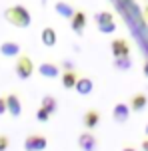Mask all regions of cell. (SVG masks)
I'll return each mask as SVG.
<instances>
[{
    "instance_id": "obj_1",
    "label": "cell",
    "mask_w": 148,
    "mask_h": 151,
    "mask_svg": "<svg viewBox=\"0 0 148 151\" xmlns=\"http://www.w3.org/2000/svg\"><path fill=\"white\" fill-rule=\"evenodd\" d=\"M4 18H6V22H10L12 26H16V28H28L30 22H32L28 8L22 6V4L8 6L6 10H4Z\"/></svg>"
},
{
    "instance_id": "obj_2",
    "label": "cell",
    "mask_w": 148,
    "mask_h": 151,
    "mask_svg": "<svg viewBox=\"0 0 148 151\" xmlns=\"http://www.w3.org/2000/svg\"><path fill=\"white\" fill-rule=\"evenodd\" d=\"M14 72H16V76H18L20 80H28V78L32 76L34 64H32V60L26 56V54H20V56H18V60H16V64H14Z\"/></svg>"
},
{
    "instance_id": "obj_3",
    "label": "cell",
    "mask_w": 148,
    "mask_h": 151,
    "mask_svg": "<svg viewBox=\"0 0 148 151\" xmlns=\"http://www.w3.org/2000/svg\"><path fill=\"white\" fill-rule=\"evenodd\" d=\"M48 145V139L40 133H30L24 139V149L26 151H44Z\"/></svg>"
},
{
    "instance_id": "obj_4",
    "label": "cell",
    "mask_w": 148,
    "mask_h": 151,
    "mask_svg": "<svg viewBox=\"0 0 148 151\" xmlns=\"http://www.w3.org/2000/svg\"><path fill=\"white\" fill-rule=\"evenodd\" d=\"M78 147H80V151H96L98 149V139L92 131L80 133L78 135Z\"/></svg>"
},
{
    "instance_id": "obj_5",
    "label": "cell",
    "mask_w": 148,
    "mask_h": 151,
    "mask_svg": "<svg viewBox=\"0 0 148 151\" xmlns=\"http://www.w3.org/2000/svg\"><path fill=\"white\" fill-rule=\"evenodd\" d=\"M86 12L84 10H76L74 12V16L70 18V28H72V32L76 34V36H82L84 34V28H86Z\"/></svg>"
},
{
    "instance_id": "obj_6",
    "label": "cell",
    "mask_w": 148,
    "mask_h": 151,
    "mask_svg": "<svg viewBox=\"0 0 148 151\" xmlns=\"http://www.w3.org/2000/svg\"><path fill=\"white\" fill-rule=\"evenodd\" d=\"M128 117H130V107H128V104L118 101L116 106H114V109H112V119L116 121L118 125H124L126 121H128Z\"/></svg>"
},
{
    "instance_id": "obj_7",
    "label": "cell",
    "mask_w": 148,
    "mask_h": 151,
    "mask_svg": "<svg viewBox=\"0 0 148 151\" xmlns=\"http://www.w3.org/2000/svg\"><path fill=\"white\" fill-rule=\"evenodd\" d=\"M38 74L46 80H56V78H60V66L52 62H42L38 66Z\"/></svg>"
},
{
    "instance_id": "obj_8",
    "label": "cell",
    "mask_w": 148,
    "mask_h": 151,
    "mask_svg": "<svg viewBox=\"0 0 148 151\" xmlns=\"http://www.w3.org/2000/svg\"><path fill=\"white\" fill-rule=\"evenodd\" d=\"M110 50H112V56L114 58H126L130 56V46L124 38H116L112 44H110Z\"/></svg>"
},
{
    "instance_id": "obj_9",
    "label": "cell",
    "mask_w": 148,
    "mask_h": 151,
    "mask_svg": "<svg viewBox=\"0 0 148 151\" xmlns=\"http://www.w3.org/2000/svg\"><path fill=\"white\" fill-rule=\"evenodd\" d=\"M4 99H6V113H10L12 117H18L22 113V101H20V98L16 93H8Z\"/></svg>"
},
{
    "instance_id": "obj_10",
    "label": "cell",
    "mask_w": 148,
    "mask_h": 151,
    "mask_svg": "<svg viewBox=\"0 0 148 151\" xmlns=\"http://www.w3.org/2000/svg\"><path fill=\"white\" fill-rule=\"evenodd\" d=\"M74 90H76L78 96H90L94 90V82L86 76H78L76 83H74Z\"/></svg>"
},
{
    "instance_id": "obj_11",
    "label": "cell",
    "mask_w": 148,
    "mask_h": 151,
    "mask_svg": "<svg viewBox=\"0 0 148 151\" xmlns=\"http://www.w3.org/2000/svg\"><path fill=\"white\" fill-rule=\"evenodd\" d=\"M82 123H84V127L88 131H92L94 127H98V123H100V113L96 111V109H88L84 113V117H82Z\"/></svg>"
},
{
    "instance_id": "obj_12",
    "label": "cell",
    "mask_w": 148,
    "mask_h": 151,
    "mask_svg": "<svg viewBox=\"0 0 148 151\" xmlns=\"http://www.w3.org/2000/svg\"><path fill=\"white\" fill-rule=\"evenodd\" d=\"M0 54L6 58H18L20 56V44L16 42H2L0 44Z\"/></svg>"
},
{
    "instance_id": "obj_13",
    "label": "cell",
    "mask_w": 148,
    "mask_h": 151,
    "mask_svg": "<svg viewBox=\"0 0 148 151\" xmlns=\"http://www.w3.org/2000/svg\"><path fill=\"white\" fill-rule=\"evenodd\" d=\"M54 10H56V14L58 16H62V18H68L70 20L72 16H74V8H72V4H68V2H64V0H58L54 4Z\"/></svg>"
},
{
    "instance_id": "obj_14",
    "label": "cell",
    "mask_w": 148,
    "mask_h": 151,
    "mask_svg": "<svg viewBox=\"0 0 148 151\" xmlns=\"http://www.w3.org/2000/svg\"><path fill=\"white\" fill-rule=\"evenodd\" d=\"M40 38H42V44L46 46V48H52V46H56V40H58V36H56V30H54V28H50V26H46V28L42 30Z\"/></svg>"
},
{
    "instance_id": "obj_15",
    "label": "cell",
    "mask_w": 148,
    "mask_h": 151,
    "mask_svg": "<svg viewBox=\"0 0 148 151\" xmlns=\"http://www.w3.org/2000/svg\"><path fill=\"white\" fill-rule=\"evenodd\" d=\"M148 106V98L144 96V93H136V96H132V99H130V109L132 111H142L144 107Z\"/></svg>"
},
{
    "instance_id": "obj_16",
    "label": "cell",
    "mask_w": 148,
    "mask_h": 151,
    "mask_svg": "<svg viewBox=\"0 0 148 151\" xmlns=\"http://www.w3.org/2000/svg\"><path fill=\"white\" fill-rule=\"evenodd\" d=\"M40 107H42V109H46V111L52 115V113L58 111V99H56L54 96H44L42 101H40Z\"/></svg>"
},
{
    "instance_id": "obj_17",
    "label": "cell",
    "mask_w": 148,
    "mask_h": 151,
    "mask_svg": "<svg viewBox=\"0 0 148 151\" xmlns=\"http://www.w3.org/2000/svg\"><path fill=\"white\" fill-rule=\"evenodd\" d=\"M76 80H78V74L74 72V70H72V72H64V74H60V82H62V88H66V90L74 88Z\"/></svg>"
},
{
    "instance_id": "obj_18",
    "label": "cell",
    "mask_w": 148,
    "mask_h": 151,
    "mask_svg": "<svg viewBox=\"0 0 148 151\" xmlns=\"http://www.w3.org/2000/svg\"><path fill=\"white\" fill-rule=\"evenodd\" d=\"M94 22H96V26H102V24L114 22V16H112V12H96L94 14Z\"/></svg>"
},
{
    "instance_id": "obj_19",
    "label": "cell",
    "mask_w": 148,
    "mask_h": 151,
    "mask_svg": "<svg viewBox=\"0 0 148 151\" xmlns=\"http://www.w3.org/2000/svg\"><path fill=\"white\" fill-rule=\"evenodd\" d=\"M114 68L120 70V72L130 70V68H132V60H130V56H126V58H116V60H114Z\"/></svg>"
},
{
    "instance_id": "obj_20",
    "label": "cell",
    "mask_w": 148,
    "mask_h": 151,
    "mask_svg": "<svg viewBox=\"0 0 148 151\" xmlns=\"http://www.w3.org/2000/svg\"><path fill=\"white\" fill-rule=\"evenodd\" d=\"M114 30H116V24H114V22H108V24L98 26V32H102V34H112Z\"/></svg>"
},
{
    "instance_id": "obj_21",
    "label": "cell",
    "mask_w": 148,
    "mask_h": 151,
    "mask_svg": "<svg viewBox=\"0 0 148 151\" xmlns=\"http://www.w3.org/2000/svg\"><path fill=\"white\" fill-rule=\"evenodd\" d=\"M36 119L44 123V121H48V119H50V113H48L46 109H42V107H38V111H36Z\"/></svg>"
},
{
    "instance_id": "obj_22",
    "label": "cell",
    "mask_w": 148,
    "mask_h": 151,
    "mask_svg": "<svg viewBox=\"0 0 148 151\" xmlns=\"http://www.w3.org/2000/svg\"><path fill=\"white\" fill-rule=\"evenodd\" d=\"M8 147H10V139H8V135H2V133H0V151H6Z\"/></svg>"
},
{
    "instance_id": "obj_23",
    "label": "cell",
    "mask_w": 148,
    "mask_h": 151,
    "mask_svg": "<svg viewBox=\"0 0 148 151\" xmlns=\"http://www.w3.org/2000/svg\"><path fill=\"white\" fill-rule=\"evenodd\" d=\"M6 113V99L0 98V115H4Z\"/></svg>"
},
{
    "instance_id": "obj_24",
    "label": "cell",
    "mask_w": 148,
    "mask_h": 151,
    "mask_svg": "<svg viewBox=\"0 0 148 151\" xmlns=\"http://www.w3.org/2000/svg\"><path fill=\"white\" fill-rule=\"evenodd\" d=\"M140 147H142V151H148V139H144V141H142Z\"/></svg>"
},
{
    "instance_id": "obj_25",
    "label": "cell",
    "mask_w": 148,
    "mask_h": 151,
    "mask_svg": "<svg viewBox=\"0 0 148 151\" xmlns=\"http://www.w3.org/2000/svg\"><path fill=\"white\" fill-rule=\"evenodd\" d=\"M142 70H144V76H146V78H148V60L144 62V68H142Z\"/></svg>"
},
{
    "instance_id": "obj_26",
    "label": "cell",
    "mask_w": 148,
    "mask_h": 151,
    "mask_svg": "<svg viewBox=\"0 0 148 151\" xmlns=\"http://www.w3.org/2000/svg\"><path fill=\"white\" fill-rule=\"evenodd\" d=\"M144 20H146V22H148V4H146V6H144Z\"/></svg>"
},
{
    "instance_id": "obj_27",
    "label": "cell",
    "mask_w": 148,
    "mask_h": 151,
    "mask_svg": "<svg viewBox=\"0 0 148 151\" xmlns=\"http://www.w3.org/2000/svg\"><path fill=\"white\" fill-rule=\"evenodd\" d=\"M120 151H136V149H134V147H122Z\"/></svg>"
},
{
    "instance_id": "obj_28",
    "label": "cell",
    "mask_w": 148,
    "mask_h": 151,
    "mask_svg": "<svg viewBox=\"0 0 148 151\" xmlns=\"http://www.w3.org/2000/svg\"><path fill=\"white\" fill-rule=\"evenodd\" d=\"M144 133H146V137H148V123H146V127H144Z\"/></svg>"
}]
</instances>
